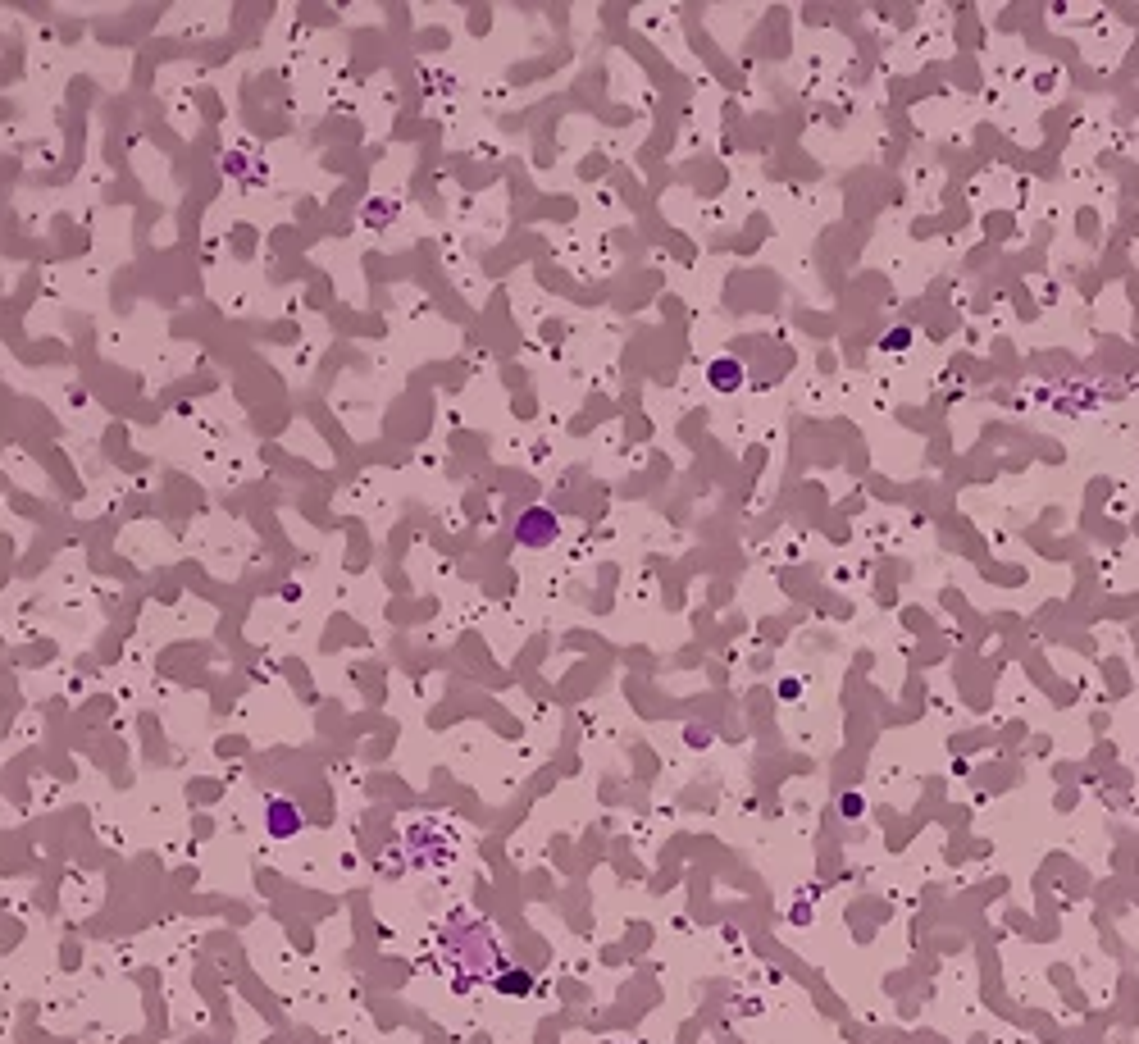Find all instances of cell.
<instances>
[{
  "instance_id": "1",
  "label": "cell",
  "mask_w": 1139,
  "mask_h": 1044,
  "mask_svg": "<svg viewBox=\"0 0 1139 1044\" xmlns=\"http://www.w3.org/2000/svg\"><path fill=\"white\" fill-rule=\"evenodd\" d=\"M442 958L461 981H493L502 972V944L488 921H456L442 935Z\"/></svg>"
},
{
  "instance_id": "2",
  "label": "cell",
  "mask_w": 1139,
  "mask_h": 1044,
  "mask_svg": "<svg viewBox=\"0 0 1139 1044\" xmlns=\"http://www.w3.org/2000/svg\"><path fill=\"white\" fill-rule=\"evenodd\" d=\"M556 538V511L547 507H529L520 516V525H515V543L520 548H547Z\"/></svg>"
},
{
  "instance_id": "4",
  "label": "cell",
  "mask_w": 1139,
  "mask_h": 1044,
  "mask_svg": "<svg viewBox=\"0 0 1139 1044\" xmlns=\"http://www.w3.org/2000/svg\"><path fill=\"white\" fill-rule=\"evenodd\" d=\"M734 374H739V370H734V365H729V361H720L716 370H711V379H716V388H734V383H739V379H734Z\"/></svg>"
},
{
  "instance_id": "3",
  "label": "cell",
  "mask_w": 1139,
  "mask_h": 1044,
  "mask_svg": "<svg viewBox=\"0 0 1139 1044\" xmlns=\"http://www.w3.org/2000/svg\"><path fill=\"white\" fill-rule=\"evenodd\" d=\"M269 830H274L278 839H288L301 830V812L288 803V798H274V803H269Z\"/></svg>"
}]
</instances>
